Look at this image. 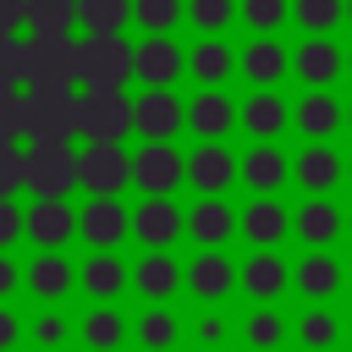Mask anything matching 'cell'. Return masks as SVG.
<instances>
[{"label":"cell","mask_w":352,"mask_h":352,"mask_svg":"<svg viewBox=\"0 0 352 352\" xmlns=\"http://www.w3.org/2000/svg\"><path fill=\"white\" fill-rule=\"evenodd\" d=\"M22 187L33 198L77 192V143H22Z\"/></svg>","instance_id":"6da1fadb"},{"label":"cell","mask_w":352,"mask_h":352,"mask_svg":"<svg viewBox=\"0 0 352 352\" xmlns=\"http://www.w3.org/2000/svg\"><path fill=\"white\" fill-rule=\"evenodd\" d=\"M126 82H132V44L121 33H82L77 88H126Z\"/></svg>","instance_id":"7a4b0ae2"},{"label":"cell","mask_w":352,"mask_h":352,"mask_svg":"<svg viewBox=\"0 0 352 352\" xmlns=\"http://www.w3.org/2000/svg\"><path fill=\"white\" fill-rule=\"evenodd\" d=\"M77 50H82L77 33H50V38L28 33V94L77 88Z\"/></svg>","instance_id":"3957f363"},{"label":"cell","mask_w":352,"mask_h":352,"mask_svg":"<svg viewBox=\"0 0 352 352\" xmlns=\"http://www.w3.org/2000/svg\"><path fill=\"white\" fill-rule=\"evenodd\" d=\"M33 99L28 143H77L82 138V88H44Z\"/></svg>","instance_id":"277c9868"},{"label":"cell","mask_w":352,"mask_h":352,"mask_svg":"<svg viewBox=\"0 0 352 352\" xmlns=\"http://www.w3.org/2000/svg\"><path fill=\"white\" fill-rule=\"evenodd\" d=\"M77 187L88 198H121V187H132V154L121 143H82L77 148Z\"/></svg>","instance_id":"5b68a950"},{"label":"cell","mask_w":352,"mask_h":352,"mask_svg":"<svg viewBox=\"0 0 352 352\" xmlns=\"http://www.w3.org/2000/svg\"><path fill=\"white\" fill-rule=\"evenodd\" d=\"M132 132L126 88H82V143H121Z\"/></svg>","instance_id":"8992f818"},{"label":"cell","mask_w":352,"mask_h":352,"mask_svg":"<svg viewBox=\"0 0 352 352\" xmlns=\"http://www.w3.org/2000/svg\"><path fill=\"white\" fill-rule=\"evenodd\" d=\"M187 126V99H176V88H143L132 99V132L143 143H170Z\"/></svg>","instance_id":"52a82bcc"},{"label":"cell","mask_w":352,"mask_h":352,"mask_svg":"<svg viewBox=\"0 0 352 352\" xmlns=\"http://www.w3.org/2000/svg\"><path fill=\"white\" fill-rule=\"evenodd\" d=\"M187 182V154L176 143H143L132 154V187H143V198H170Z\"/></svg>","instance_id":"ba28073f"},{"label":"cell","mask_w":352,"mask_h":352,"mask_svg":"<svg viewBox=\"0 0 352 352\" xmlns=\"http://www.w3.org/2000/svg\"><path fill=\"white\" fill-rule=\"evenodd\" d=\"M182 72H187V50L170 33H148L143 44H132V77L143 88H176Z\"/></svg>","instance_id":"9c48e42d"},{"label":"cell","mask_w":352,"mask_h":352,"mask_svg":"<svg viewBox=\"0 0 352 352\" xmlns=\"http://www.w3.org/2000/svg\"><path fill=\"white\" fill-rule=\"evenodd\" d=\"M292 182L308 198H330V187L346 182V154L330 148V143H302V154L292 160Z\"/></svg>","instance_id":"30bf717a"},{"label":"cell","mask_w":352,"mask_h":352,"mask_svg":"<svg viewBox=\"0 0 352 352\" xmlns=\"http://www.w3.org/2000/svg\"><path fill=\"white\" fill-rule=\"evenodd\" d=\"M22 236H33V248H66L77 236V209L66 198H33L22 209Z\"/></svg>","instance_id":"8fae6325"},{"label":"cell","mask_w":352,"mask_h":352,"mask_svg":"<svg viewBox=\"0 0 352 352\" xmlns=\"http://www.w3.org/2000/svg\"><path fill=\"white\" fill-rule=\"evenodd\" d=\"M236 126H242L253 143H275V138L292 126V104H286L275 88H253V94L236 104Z\"/></svg>","instance_id":"7c38bea8"},{"label":"cell","mask_w":352,"mask_h":352,"mask_svg":"<svg viewBox=\"0 0 352 352\" xmlns=\"http://www.w3.org/2000/svg\"><path fill=\"white\" fill-rule=\"evenodd\" d=\"M292 121L308 143H330L341 126H346V104L330 94V88H302V99L292 104Z\"/></svg>","instance_id":"4fadbf2b"},{"label":"cell","mask_w":352,"mask_h":352,"mask_svg":"<svg viewBox=\"0 0 352 352\" xmlns=\"http://www.w3.org/2000/svg\"><path fill=\"white\" fill-rule=\"evenodd\" d=\"M77 236L88 248H116L121 236H132V209L121 198H88L77 209Z\"/></svg>","instance_id":"5bb4252c"},{"label":"cell","mask_w":352,"mask_h":352,"mask_svg":"<svg viewBox=\"0 0 352 352\" xmlns=\"http://www.w3.org/2000/svg\"><path fill=\"white\" fill-rule=\"evenodd\" d=\"M22 286H28L38 302H60V297L77 286V264H72L60 248H38V253L22 264Z\"/></svg>","instance_id":"9a60e30c"},{"label":"cell","mask_w":352,"mask_h":352,"mask_svg":"<svg viewBox=\"0 0 352 352\" xmlns=\"http://www.w3.org/2000/svg\"><path fill=\"white\" fill-rule=\"evenodd\" d=\"M77 286H82L94 302H116V297L132 286V264H126L116 248H94V253L77 264Z\"/></svg>","instance_id":"2e32d148"},{"label":"cell","mask_w":352,"mask_h":352,"mask_svg":"<svg viewBox=\"0 0 352 352\" xmlns=\"http://www.w3.org/2000/svg\"><path fill=\"white\" fill-rule=\"evenodd\" d=\"M182 286L204 302H220L226 292H236V264L226 258V248H198V258L182 264Z\"/></svg>","instance_id":"e0dca14e"},{"label":"cell","mask_w":352,"mask_h":352,"mask_svg":"<svg viewBox=\"0 0 352 352\" xmlns=\"http://www.w3.org/2000/svg\"><path fill=\"white\" fill-rule=\"evenodd\" d=\"M236 286H242L253 302H275V297L292 286V264H286L275 248H253V253L236 264Z\"/></svg>","instance_id":"ac0fdd59"},{"label":"cell","mask_w":352,"mask_h":352,"mask_svg":"<svg viewBox=\"0 0 352 352\" xmlns=\"http://www.w3.org/2000/svg\"><path fill=\"white\" fill-rule=\"evenodd\" d=\"M236 182H248L253 198H275V192L292 182V160H286L275 143H253L248 154H236Z\"/></svg>","instance_id":"d6986e66"},{"label":"cell","mask_w":352,"mask_h":352,"mask_svg":"<svg viewBox=\"0 0 352 352\" xmlns=\"http://www.w3.org/2000/svg\"><path fill=\"white\" fill-rule=\"evenodd\" d=\"M182 231H187V209H182L176 198H143V204L132 209V236H138L143 248H170Z\"/></svg>","instance_id":"ffe728a7"},{"label":"cell","mask_w":352,"mask_h":352,"mask_svg":"<svg viewBox=\"0 0 352 352\" xmlns=\"http://www.w3.org/2000/svg\"><path fill=\"white\" fill-rule=\"evenodd\" d=\"M292 286H297L308 302H324V297H336V292L346 286V264H341L330 248H308V253L292 264Z\"/></svg>","instance_id":"44dd1931"},{"label":"cell","mask_w":352,"mask_h":352,"mask_svg":"<svg viewBox=\"0 0 352 352\" xmlns=\"http://www.w3.org/2000/svg\"><path fill=\"white\" fill-rule=\"evenodd\" d=\"M292 72L302 77V88H330L346 72V50L336 38H302L292 50Z\"/></svg>","instance_id":"7402d4cb"},{"label":"cell","mask_w":352,"mask_h":352,"mask_svg":"<svg viewBox=\"0 0 352 352\" xmlns=\"http://www.w3.org/2000/svg\"><path fill=\"white\" fill-rule=\"evenodd\" d=\"M187 126L198 132V143H226V132L236 126V104L226 88H198L187 99Z\"/></svg>","instance_id":"603a6c76"},{"label":"cell","mask_w":352,"mask_h":352,"mask_svg":"<svg viewBox=\"0 0 352 352\" xmlns=\"http://www.w3.org/2000/svg\"><path fill=\"white\" fill-rule=\"evenodd\" d=\"M187 182L204 192V198H226V187L236 182V154L226 143H198L187 154Z\"/></svg>","instance_id":"cb8c5ba5"},{"label":"cell","mask_w":352,"mask_h":352,"mask_svg":"<svg viewBox=\"0 0 352 352\" xmlns=\"http://www.w3.org/2000/svg\"><path fill=\"white\" fill-rule=\"evenodd\" d=\"M236 72L253 82V88H275L286 72H292V50L270 33V38H253V44H242L236 50Z\"/></svg>","instance_id":"d4e9b609"},{"label":"cell","mask_w":352,"mask_h":352,"mask_svg":"<svg viewBox=\"0 0 352 352\" xmlns=\"http://www.w3.org/2000/svg\"><path fill=\"white\" fill-rule=\"evenodd\" d=\"M236 231L253 242V248H275L286 231H292V209L280 198H248V209L236 214Z\"/></svg>","instance_id":"484cf974"},{"label":"cell","mask_w":352,"mask_h":352,"mask_svg":"<svg viewBox=\"0 0 352 352\" xmlns=\"http://www.w3.org/2000/svg\"><path fill=\"white\" fill-rule=\"evenodd\" d=\"M292 231L302 236V248H330L346 231V209H336L330 198H302L292 214Z\"/></svg>","instance_id":"4316f807"},{"label":"cell","mask_w":352,"mask_h":352,"mask_svg":"<svg viewBox=\"0 0 352 352\" xmlns=\"http://www.w3.org/2000/svg\"><path fill=\"white\" fill-rule=\"evenodd\" d=\"M187 236H192L198 248H226V242L236 236V209H231L226 198H198V204L187 209Z\"/></svg>","instance_id":"83f0119b"},{"label":"cell","mask_w":352,"mask_h":352,"mask_svg":"<svg viewBox=\"0 0 352 352\" xmlns=\"http://www.w3.org/2000/svg\"><path fill=\"white\" fill-rule=\"evenodd\" d=\"M132 286H138L148 302L176 297V286H182V264H176V253H170V248H148V253L132 264Z\"/></svg>","instance_id":"f1b7e54d"},{"label":"cell","mask_w":352,"mask_h":352,"mask_svg":"<svg viewBox=\"0 0 352 352\" xmlns=\"http://www.w3.org/2000/svg\"><path fill=\"white\" fill-rule=\"evenodd\" d=\"M126 336H132V324H126V314H121L116 302H94V308L77 319V341H82L88 352H116Z\"/></svg>","instance_id":"f546056e"},{"label":"cell","mask_w":352,"mask_h":352,"mask_svg":"<svg viewBox=\"0 0 352 352\" xmlns=\"http://www.w3.org/2000/svg\"><path fill=\"white\" fill-rule=\"evenodd\" d=\"M187 72L204 82V88H226V77L236 72V50L226 38H198L187 50Z\"/></svg>","instance_id":"4dcf8cb0"},{"label":"cell","mask_w":352,"mask_h":352,"mask_svg":"<svg viewBox=\"0 0 352 352\" xmlns=\"http://www.w3.org/2000/svg\"><path fill=\"white\" fill-rule=\"evenodd\" d=\"M132 336H138V346H143V352H170V346H176V336H182V319H176V308L148 302V308L132 319Z\"/></svg>","instance_id":"1f68e13d"},{"label":"cell","mask_w":352,"mask_h":352,"mask_svg":"<svg viewBox=\"0 0 352 352\" xmlns=\"http://www.w3.org/2000/svg\"><path fill=\"white\" fill-rule=\"evenodd\" d=\"M341 336H346V319H341L336 308L314 302V308L297 314V341H302V352H330Z\"/></svg>","instance_id":"d6a6232c"},{"label":"cell","mask_w":352,"mask_h":352,"mask_svg":"<svg viewBox=\"0 0 352 352\" xmlns=\"http://www.w3.org/2000/svg\"><path fill=\"white\" fill-rule=\"evenodd\" d=\"M286 336H292V330H286L280 308H270V302L248 308V319H242V341H248L253 352H280V341H286Z\"/></svg>","instance_id":"836d02e7"},{"label":"cell","mask_w":352,"mask_h":352,"mask_svg":"<svg viewBox=\"0 0 352 352\" xmlns=\"http://www.w3.org/2000/svg\"><path fill=\"white\" fill-rule=\"evenodd\" d=\"M33 38H50V33H77V0H28V22H22Z\"/></svg>","instance_id":"e575fe53"},{"label":"cell","mask_w":352,"mask_h":352,"mask_svg":"<svg viewBox=\"0 0 352 352\" xmlns=\"http://www.w3.org/2000/svg\"><path fill=\"white\" fill-rule=\"evenodd\" d=\"M292 22L308 38H330V28L346 22V0H292Z\"/></svg>","instance_id":"d590c367"},{"label":"cell","mask_w":352,"mask_h":352,"mask_svg":"<svg viewBox=\"0 0 352 352\" xmlns=\"http://www.w3.org/2000/svg\"><path fill=\"white\" fill-rule=\"evenodd\" d=\"M126 22H132V0H77L82 33H121Z\"/></svg>","instance_id":"8d00e7d4"},{"label":"cell","mask_w":352,"mask_h":352,"mask_svg":"<svg viewBox=\"0 0 352 352\" xmlns=\"http://www.w3.org/2000/svg\"><path fill=\"white\" fill-rule=\"evenodd\" d=\"M28 336H33V346H38V352H60V346L77 336V324L66 319V308L44 302V308L33 314V324H28Z\"/></svg>","instance_id":"74e56055"},{"label":"cell","mask_w":352,"mask_h":352,"mask_svg":"<svg viewBox=\"0 0 352 352\" xmlns=\"http://www.w3.org/2000/svg\"><path fill=\"white\" fill-rule=\"evenodd\" d=\"M236 22H248L253 38H270L292 22V0H236Z\"/></svg>","instance_id":"f35d334b"},{"label":"cell","mask_w":352,"mask_h":352,"mask_svg":"<svg viewBox=\"0 0 352 352\" xmlns=\"http://www.w3.org/2000/svg\"><path fill=\"white\" fill-rule=\"evenodd\" d=\"M28 126H33L28 88H0V143H28Z\"/></svg>","instance_id":"ab89813d"},{"label":"cell","mask_w":352,"mask_h":352,"mask_svg":"<svg viewBox=\"0 0 352 352\" xmlns=\"http://www.w3.org/2000/svg\"><path fill=\"white\" fill-rule=\"evenodd\" d=\"M187 22H192L204 38H220V33L236 22V0H187Z\"/></svg>","instance_id":"60d3db41"},{"label":"cell","mask_w":352,"mask_h":352,"mask_svg":"<svg viewBox=\"0 0 352 352\" xmlns=\"http://www.w3.org/2000/svg\"><path fill=\"white\" fill-rule=\"evenodd\" d=\"M187 16V0H132V22L143 33H170Z\"/></svg>","instance_id":"b9f144b4"},{"label":"cell","mask_w":352,"mask_h":352,"mask_svg":"<svg viewBox=\"0 0 352 352\" xmlns=\"http://www.w3.org/2000/svg\"><path fill=\"white\" fill-rule=\"evenodd\" d=\"M0 88H28V33H0Z\"/></svg>","instance_id":"7bdbcfd3"},{"label":"cell","mask_w":352,"mask_h":352,"mask_svg":"<svg viewBox=\"0 0 352 352\" xmlns=\"http://www.w3.org/2000/svg\"><path fill=\"white\" fill-rule=\"evenodd\" d=\"M22 192V143H0V198Z\"/></svg>","instance_id":"ee69618b"},{"label":"cell","mask_w":352,"mask_h":352,"mask_svg":"<svg viewBox=\"0 0 352 352\" xmlns=\"http://www.w3.org/2000/svg\"><path fill=\"white\" fill-rule=\"evenodd\" d=\"M192 341L209 352V346H220L226 341V314H214V308H204L198 314V324H192Z\"/></svg>","instance_id":"f6af8a7d"},{"label":"cell","mask_w":352,"mask_h":352,"mask_svg":"<svg viewBox=\"0 0 352 352\" xmlns=\"http://www.w3.org/2000/svg\"><path fill=\"white\" fill-rule=\"evenodd\" d=\"M16 236H22V209H16V198H0V253H6Z\"/></svg>","instance_id":"bcb514c9"},{"label":"cell","mask_w":352,"mask_h":352,"mask_svg":"<svg viewBox=\"0 0 352 352\" xmlns=\"http://www.w3.org/2000/svg\"><path fill=\"white\" fill-rule=\"evenodd\" d=\"M16 341H22V319H16V308L0 302V352H11Z\"/></svg>","instance_id":"7dc6e473"},{"label":"cell","mask_w":352,"mask_h":352,"mask_svg":"<svg viewBox=\"0 0 352 352\" xmlns=\"http://www.w3.org/2000/svg\"><path fill=\"white\" fill-rule=\"evenodd\" d=\"M28 22V0H0V33H22Z\"/></svg>","instance_id":"c3c4849f"},{"label":"cell","mask_w":352,"mask_h":352,"mask_svg":"<svg viewBox=\"0 0 352 352\" xmlns=\"http://www.w3.org/2000/svg\"><path fill=\"white\" fill-rule=\"evenodd\" d=\"M16 286H22V264H16L11 253H0V302H6Z\"/></svg>","instance_id":"681fc988"},{"label":"cell","mask_w":352,"mask_h":352,"mask_svg":"<svg viewBox=\"0 0 352 352\" xmlns=\"http://www.w3.org/2000/svg\"><path fill=\"white\" fill-rule=\"evenodd\" d=\"M346 182H352V154H346Z\"/></svg>","instance_id":"f907efd6"},{"label":"cell","mask_w":352,"mask_h":352,"mask_svg":"<svg viewBox=\"0 0 352 352\" xmlns=\"http://www.w3.org/2000/svg\"><path fill=\"white\" fill-rule=\"evenodd\" d=\"M346 286H352V264H346Z\"/></svg>","instance_id":"816d5d0a"},{"label":"cell","mask_w":352,"mask_h":352,"mask_svg":"<svg viewBox=\"0 0 352 352\" xmlns=\"http://www.w3.org/2000/svg\"><path fill=\"white\" fill-rule=\"evenodd\" d=\"M346 231H352V209H346Z\"/></svg>","instance_id":"f5cc1de1"},{"label":"cell","mask_w":352,"mask_h":352,"mask_svg":"<svg viewBox=\"0 0 352 352\" xmlns=\"http://www.w3.org/2000/svg\"><path fill=\"white\" fill-rule=\"evenodd\" d=\"M346 72H352V50H346Z\"/></svg>","instance_id":"db71d44e"},{"label":"cell","mask_w":352,"mask_h":352,"mask_svg":"<svg viewBox=\"0 0 352 352\" xmlns=\"http://www.w3.org/2000/svg\"><path fill=\"white\" fill-rule=\"evenodd\" d=\"M346 22H352V0H346Z\"/></svg>","instance_id":"11a10c76"},{"label":"cell","mask_w":352,"mask_h":352,"mask_svg":"<svg viewBox=\"0 0 352 352\" xmlns=\"http://www.w3.org/2000/svg\"><path fill=\"white\" fill-rule=\"evenodd\" d=\"M346 126H352V104H346Z\"/></svg>","instance_id":"9f6ffc18"},{"label":"cell","mask_w":352,"mask_h":352,"mask_svg":"<svg viewBox=\"0 0 352 352\" xmlns=\"http://www.w3.org/2000/svg\"><path fill=\"white\" fill-rule=\"evenodd\" d=\"M346 336H352V319H346Z\"/></svg>","instance_id":"6f0895ef"}]
</instances>
